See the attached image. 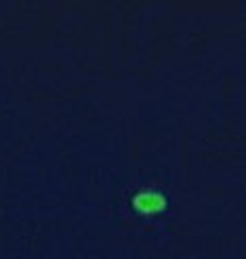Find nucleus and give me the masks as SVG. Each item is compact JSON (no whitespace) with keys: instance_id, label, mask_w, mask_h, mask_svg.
<instances>
[{"instance_id":"1","label":"nucleus","mask_w":246,"mask_h":259,"mask_svg":"<svg viewBox=\"0 0 246 259\" xmlns=\"http://www.w3.org/2000/svg\"><path fill=\"white\" fill-rule=\"evenodd\" d=\"M133 209L139 215H145V217L160 215L166 209V198H164L162 192L154 190V188L139 190L135 196H133Z\"/></svg>"}]
</instances>
